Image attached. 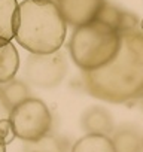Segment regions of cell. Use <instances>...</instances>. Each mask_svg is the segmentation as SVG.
<instances>
[{"label":"cell","mask_w":143,"mask_h":152,"mask_svg":"<svg viewBox=\"0 0 143 152\" xmlns=\"http://www.w3.org/2000/svg\"><path fill=\"white\" fill-rule=\"evenodd\" d=\"M84 88L88 94L107 103H130L143 97V31L121 33L116 55L106 66L84 72Z\"/></svg>","instance_id":"cell-1"},{"label":"cell","mask_w":143,"mask_h":152,"mask_svg":"<svg viewBox=\"0 0 143 152\" xmlns=\"http://www.w3.org/2000/svg\"><path fill=\"white\" fill-rule=\"evenodd\" d=\"M67 24L55 0H24L18 5L15 39L30 54L60 51Z\"/></svg>","instance_id":"cell-2"},{"label":"cell","mask_w":143,"mask_h":152,"mask_svg":"<svg viewBox=\"0 0 143 152\" xmlns=\"http://www.w3.org/2000/svg\"><path fill=\"white\" fill-rule=\"evenodd\" d=\"M119 43L121 33L96 18L73 30L69 40V54L82 72H91L112 61Z\"/></svg>","instance_id":"cell-3"},{"label":"cell","mask_w":143,"mask_h":152,"mask_svg":"<svg viewBox=\"0 0 143 152\" xmlns=\"http://www.w3.org/2000/svg\"><path fill=\"white\" fill-rule=\"evenodd\" d=\"M15 137L24 142H36L52 130V113L45 102L28 97L17 104L9 116Z\"/></svg>","instance_id":"cell-4"},{"label":"cell","mask_w":143,"mask_h":152,"mask_svg":"<svg viewBox=\"0 0 143 152\" xmlns=\"http://www.w3.org/2000/svg\"><path fill=\"white\" fill-rule=\"evenodd\" d=\"M67 75V61L63 52L51 54H30L26 66V81L37 88L49 90L58 87Z\"/></svg>","instance_id":"cell-5"},{"label":"cell","mask_w":143,"mask_h":152,"mask_svg":"<svg viewBox=\"0 0 143 152\" xmlns=\"http://www.w3.org/2000/svg\"><path fill=\"white\" fill-rule=\"evenodd\" d=\"M66 21L72 27H81L94 21L106 3L104 0H55Z\"/></svg>","instance_id":"cell-6"},{"label":"cell","mask_w":143,"mask_h":152,"mask_svg":"<svg viewBox=\"0 0 143 152\" xmlns=\"http://www.w3.org/2000/svg\"><path fill=\"white\" fill-rule=\"evenodd\" d=\"M81 125L87 134H106L109 136L113 130V119L110 113L101 106H93L82 115Z\"/></svg>","instance_id":"cell-7"},{"label":"cell","mask_w":143,"mask_h":152,"mask_svg":"<svg viewBox=\"0 0 143 152\" xmlns=\"http://www.w3.org/2000/svg\"><path fill=\"white\" fill-rule=\"evenodd\" d=\"M97 20L112 26L119 33L134 30L139 26V20L133 14H128V12H125V11H122V9L113 6V5H109V3L103 5V8L100 9V12L97 15Z\"/></svg>","instance_id":"cell-8"},{"label":"cell","mask_w":143,"mask_h":152,"mask_svg":"<svg viewBox=\"0 0 143 152\" xmlns=\"http://www.w3.org/2000/svg\"><path fill=\"white\" fill-rule=\"evenodd\" d=\"M18 3L17 0H0V46L15 37Z\"/></svg>","instance_id":"cell-9"},{"label":"cell","mask_w":143,"mask_h":152,"mask_svg":"<svg viewBox=\"0 0 143 152\" xmlns=\"http://www.w3.org/2000/svg\"><path fill=\"white\" fill-rule=\"evenodd\" d=\"M20 69V55L17 48L11 43L0 46V85L15 78Z\"/></svg>","instance_id":"cell-10"},{"label":"cell","mask_w":143,"mask_h":152,"mask_svg":"<svg viewBox=\"0 0 143 152\" xmlns=\"http://www.w3.org/2000/svg\"><path fill=\"white\" fill-rule=\"evenodd\" d=\"M72 152H116V148L106 134H87L75 142Z\"/></svg>","instance_id":"cell-11"},{"label":"cell","mask_w":143,"mask_h":152,"mask_svg":"<svg viewBox=\"0 0 143 152\" xmlns=\"http://www.w3.org/2000/svg\"><path fill=\"white\" fill-rule=\"evenodd\" d=\"M112 140L116 148V152H143L142 137L133 128L128 127L119 128L113 134Z\"/></svg>","instance_id":"cell-12"},{"label":"cell","mask_w":143,"mask_h":152,"mask_svg":"<svg viewBox=\"0 0 143 152\" xmlns=\"http://www.w3.org/2000/svg\"><path fill=\"white\" fill-rule=\"evenodd\" d=\"M66 139L54 134H48L36 142H26L24 152H67Z\"/></svg>","instance_id":"cell-13"},{"label":"cell","mask_w":143,"mask_h":152,"mask_svg":"<svg viewBox=\"0 0 143 152\" xmlns=\"http://www.w3.org/2000/svg\"><path fill=\"white\" fill-rule=\"evenodd\" d=\"M2 87V91H3V96L6 99V102L11 104V107L14 109L17 104L23 103L24 100H27L30 97V90H28V85L24 82V81H18V79H12Z\"/></svg>","instance_id":"cell-14"},{"label":"cell","mask_w":143,"mask_h":152,"mask_svg":"<svg viewBox=\"0 0 143 152\" xmlns=\"http://www.w3.org/2000/svg\"><path fill=\"white\" fill-rule=\"evenodd\" d=\"M14 139H15V134H14L11 121H9V119L0 121V142H2L3 145H8V143H11Z\"/></svg>","instance_id":"cell-15"},{"label":"cell","mask_w":143,"mask_h":152,"mask_svg":"<svg viewBox=\"0 0 143 152\" xmlns=\"http://www.w3.org/2000/svg\"><path fill=\"white\" fill-rule=\"evenodd\" d=\"M11 112H12V107H11V104L6 102V99H5V96H3V91H2V87H0V121L9 119Z\"/></svg>","instance_id":"cell-16"},{"label":"cell","mask_w":143,"mask_h":152,"mask_svg":"<svg viewBox=\"0 0 143 152\" xmlns=\"http://www.w3.org/2000/svg\"><path fill=\"white\" fill-rule=\"evenodd\" d=\"M0 152H6V145H3L0 142Z\"/></svg>","instance_id":"cell-17"},{"label":"cell","mask_w":143,"mask_h":152,"mask_svg":"<svg viewBox=\"0 0 143 152\" xmlns=\"http://www.w3.org/2000/svg\"><path fill=\"white\" fill-rule=\"evenodd\" d=\"M140 100H142V106H143V97H142V99H140Z\"/></svg>","instance_id":"cell-18"},{"label":"cell","mask_w":143,"mask_h":152,"mask_svg":"<svg viewBox=\"0 0 143 152\" xmlns=\"http://www.w3.org/2000/svg\"><path fill=\"white\" fill-rule=\"evenodd\" d=\"M142 146H143V137H142Z\"/></svg>","instance_id":"cell-19"}]
</instances>
